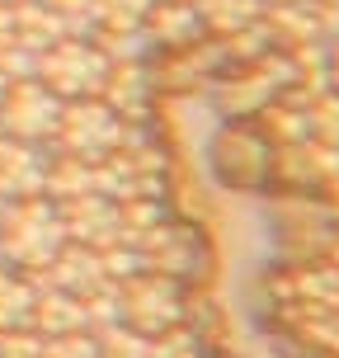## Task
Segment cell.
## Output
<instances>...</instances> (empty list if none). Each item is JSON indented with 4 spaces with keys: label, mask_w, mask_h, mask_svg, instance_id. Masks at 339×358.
Returning a JSON list of instances; mask_svg holds the SVG:
<instances>
[{
    "label": "cell",
    "mask_w": 339,
    "mask_h": 358,
    "mask_svg": "<svg viewBox=\"0 0 339 358\" xmlns=\"http://www.w3.org/2000/svg\"><path fill=\"white\" fill-rule=\"evenodd\" d=\"M34 76L52 90L57 99H62V94H94L108 76V57L99 52L94 43L66 34V38H57V43H48V48L38 52Z\"/></svg>",
    "instance_id": "6da1fadb"
},
{
    "label": "cell",
    "mask_w": 339,
    "mask_h": 358,
    "mask_svg": "<svg viewBox=\"0 0 339 358\" xmlns=\"http://www.w3.org/2000/svg\"><path fill=\"white\" fill-rule=\"evenodd\" d=\"M0 118H5V127H10L15 137L34 142V137L57 132V123H62V99H57L38 76H29V80H15V85L5 90Z\"/></svg>",
    "instance_id": "7a4b0ae2"
},
{
    "label": "cell",
    "mask_w": 339,
    "mask_h": 358,
    "mask_svg": "<svg viewBox=\"0 0 339 358\" xmlns=\"http://www.w3.org/2000/svg\"><path fill=\"white\" fill-rule=\"evenodd\" d=\"M57 132L75 146V151H104V146L118 142V123L113 113L99 104H75V108H62V123Z\"/></svg>",
    "instance_id": "3957f363"
},
{
    "label": "cell",
    "mask_w": 339,
    "mask_h": 358,
    "mask_svg": "<svg viewBox=\"0 0 339 358\" xmlns=\"http://www.w3.org/2000/svg\"><path fill=\"white\" fill-rule=\"evenodd\" d=\"M203 24H217V29H245L259 19V5L264 0H194Z\"/></svg>",
    "instance_id": "277c9868"
},
{
    "label": "cell",
    "mask_w": 339,
    "mask_h": 358,
    "mask_svg": "<svg viewBox=\"0 0 339 358\" xmlns=\"http://www.w3.org/2000/svg\"><path fill=\"white\" fill-rule=\"evenodd\" d=\"M278 5H283V0H278Z\"/></svg>",
    "instance_id": "5b68a950"
}]
</instances>
